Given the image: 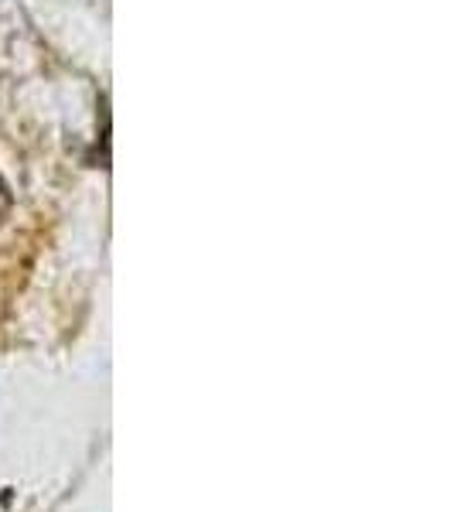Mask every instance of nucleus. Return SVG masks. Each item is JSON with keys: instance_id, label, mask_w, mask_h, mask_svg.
Listing matches in <instances>:
<instances>
[{"instance_id": "obj_1", "label": "nucleus", "mask_w": 454, "mask_h": 512, "mask_svg": "<svg viewBox=\"0 0 454 512\" xmlns=\"http://www.w3.org/2000/svg\"><path fill=\"white\" fill-rule=\"evenodd\" d=\"M7 212H11V192H7L4 178H0V222L7 219Z\"/></svg>"}]
</instances>
